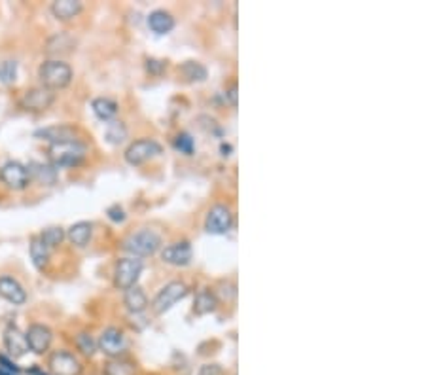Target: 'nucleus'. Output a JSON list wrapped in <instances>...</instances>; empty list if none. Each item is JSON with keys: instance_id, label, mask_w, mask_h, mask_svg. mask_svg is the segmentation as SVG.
Listing matches in <instances>:
<instances>
[{"instance_id": "16", "label": "nucleus", "mask_w": 426, "mask_h": 375, "mask_svg": "<svg viewBox=\"0 0 426 375\" xmlns=\"http://www.w3.org/2000/svg\"><path fill=\"white\" fill-rule=\"evenodd\" d=\"M0 296L6 302L13 305H23L27 302V294H25L23 286L12 277H0Z\"/></svg>"}, {"instance_id": "6", "label": "nucleus", "mask_w": 426, "mask_h": 375, "mask_svg": "<svg viewBox=\"0 0 426 375\" xmlns=\"http://www.w3.org/2000/svg\"><path fill=\"white\" fill-rule=\"evenodd\" d=\"M161 154V145L152 139L134 140L125 150V161L129 165H142Z\"/></svg>"}, {"instance_id": "3", "label": "nucleus", "mask_w": 426, "mask_h": 375, "mask_svg": "<svg viewBox=\"0 0 426 375\" xmlns=\"http://www.w3.org/2000/svg\"><path fill=\"white\" fill-rule=\"evenodd\" d=\"M159 245H161V237L154 230H140L123 241V250L133 254V258H140V256H152L154 252H158Z\"/></svg>"}, {"instance_id": "29", "label": "nucleus", "mask_w": 426, "mask_h": 375, "mask_svg": "<svg viewBox=\"0 0 426 375\" xmlns=\"http://www.w3.org/2000/svg\"><path fill=\"white\" fill-rule=\"evenodd\" d=\"M63 239H65L63 228H48V230H44L42 235H40V241L48 248H55L57 245H61Z\"/></svg>"}, {"instance_id": "10", "label": "nucleus", "mask_w": 426, "mask_h": 375, "mask_svg": "<svg viewBox=\"0 0 426 375\" xmlns=\"http://www.w3.org/2000/svg\"><path fill=\"white\" fill-rule=\"evenodd\" d=\"M0 180L4 182L10 190H25L29 186L31 178H29V171L25 165H21L19 161H8L0 169Z\"/></svg>"}, {"instance_id": "12", "label": "nucleus", "mask_w": 426, "mask_h": 375, "mask_svg": "<svg viewBox=\"0 0 426 375\" xmlns=\"http://www.w3.org/2000/svg\"><path fill=\"white\" fill-rule=\"evenodd\" d=\"M25 338H27V345L31 349L32 352H37V355H44V352L48 351L49 345H51V339H54V333L49 330L48 326H44V324H32L27 333H25Z\"/></svg>"}, {"instance_id": "36", "label": "nucleus", "mask_w": 426, "mask_h": 375, "mask_svg": "<svg viewBox=\"0 0 426 375\" xmlns=\"http://www.w3.org/2000/svg\"><path fill=\"white\" fill-rule=\"evenodd\" d=\"M225 95H227V99H230V103H232L233 106H237V85L233 84L232 87L227 90V93H225Z\"/></svg>"}, {"instance_id": "4", "label": "nucleus", "mask_w": 426, "mask_h": 375, "mask_svg": "<svg viewBox=\"0 0 426 375\" xmlns=\"http://www.w3.org/2000/svg\"><path fill=\"white\" fill-rule=\"evenodd\" d=\"M186 296H188V286L184 285L182 281H173L169 285H165L163 288L158 292V296L154 297L152 309L158 315H163L175 303L184 300Z\"/></svg>"}, {"instance_id": "20", "label": "nucleus", "mask_w": 426, "mask_h": 375, "mask_svg": "<svg viewBox=\"0 0 426 375\" xmlns=\"http://www.w3.org/2000/svg\"><path fill=\"white\" fill-rule=\"evenodd\" d=\"M82 2L78 0H55L51 4V13L59 21H68V19L76 18L82 12Z\"/></svg>"}, {"instance_id": "2", "label": "nucleus", "mask_w": 426, "mask_h": 375, "mask_svg": "<svg viewBox=\"0 0 426 375\" xmlns=\"http://www.w3.org/2000/svg\"><path fill=\"white\" fill-rule=\"evenodd\" d=\"M38 78H40L42 87H46V90H63L73 80V68L63 61H44L40 68H38Z\"/></svg>"}, {"instance_id": "21", "label": "nucleus", "mask_w": 426, "mask_h": 375, "mask_svg": "<svg viewBox=\"0 0 426 375\" xmlns=\"http://www.w3.org/2000/svg\"><path fill=\"white\" fill-rule=\"evenodd\" d=\"M67 235L73 245L84 248L87 247V242L92 241L93 226L89 224V222H78V224H73L70 228H68Z\"/></svg>"}, {"instance_id": "17", "label": "nucleus", "mask_w": 426, "mask_h": 375, "mask_svg": "<svg viewBox=\"0 0 426 375\" xmlns=\"http://www.w3.org/2000/svg\"><path fill=\"white\" fill-rule=\"evenodd\" d=\"M148 27L156 32V35H169L175 29V19L169 12L165 10H154L148 16Z\"/></svg>"}, {"instance_id": "22", "label": "nucleus", "mask_w": 426, "mask_h": 375, "mask_svg": "<svg viewBox=\"0 0 426 375\" xmlns=\"http://www.w3.org/2000/svg\"><path fill=\"white\" fill-rule=\"evenodd\" d=\"M123 302H125V305H127V309L131 313H142V311L148 307V297L140 286H131V288H127Z\"/></svg>"}, {"instance_id": "37", "label": "nucleus", "mask_w": 426, "mask_h": 375, "mask_svg": "<svg viewBox=\"0 0 426 375\" xmlns=\"http://www.w3.org/2000/svg\"><path fill=\"white\" fill-rule=\"evenodd\" d=\"M220 150H222V156H230V152H232V146L222 145V148H220Z\"/></svg>"}, {"instance_id": "24", "label": "nucleus", "mask_w": 426, "mask_h": 375, "mask_svg": "<svg viewBox=\"0 0 426 375\" xmlns=\"http://www.w3.org/2000/svg\"><path fill=\"white\" fill-rule=\"evenodd\" d=\"M178 73L182 74L186 82H205L207 80V68L197 61H186L184 65H180Z\"/></svg>"}, {"instance_id": "9", "label": "nucleus", "mask_w": 426, "mask_h": 375, "mask_svg": "<svg viewBox=\"0 0 426 375\" xmlns=\"http://www.w3.org/2000/svg\"><path fill=\"white\" fill-rule=\"evenodd\" d=\"M233 214L225 205H214L205 220V230L213 235H225L232 230Z\"/></svg>"}, {"instance_id": "11", "label": "nucleus", "mask_w": 426, "mask_h": 375, "mask_svg": "<svg viewBox=\"0 0 426 375\" xmlns=\"http://www.w3.org/2000/svg\"><path fill=\"white\" fill-rule=\"evenodd\" d=\"M49 369L54 371V375H80L82 362L73 352L57 351L49 357Z\"/></svg>"}, {"instance_id": "30", "label": "nucleus", "mask_w": 426, "mask_h": 375, "mask_svg": "<svg viewBox=\"0 0 426 375\" xmlns=\"http://www.w3.org/2000/svg\"><path fill=\"white\" fill-rule=\"evenodd\" d=\"M18 78V63L12 59L0 63V82L2 84H13Z\"/></svg>"}, {"instance_id": "15", "label": "nucleus", "mask_w": 426, "mask_h": 375, "mask_svg": "<svg viewBox=\"0 0 426 375\" xmlns=\"http://www.w3.org/2000/svg\"><path fill=\"white\" fill-rule=\"evenodd\" d=\"M37 137L42 140H48L49 145L68 142V140H76V129L73 125H49V128L37 131Z\"/></svg>"}, {"instance_id": "8", "label": "nucleus", "mask_w": 426, "mask_h": 375, "mask_svg": "<svg viewBox=\"0 0 426 375\" xmlns=\"http://www.w3.org/2000/svg\"><path fill=\"white\" fill-rule=\"evenodd\" d=\"M97 347L106 357L120 358L125 352V349H127V341H125V336H123L122 330L110 326L101 333Z\"/></svg>"}, {"instance_id": "18", "label": "nucleus", "mask_w": 426, "mask_h": 375, "mask_svg": "<svg viewBox=\"0 0 426 375\" xmlns=\"http://www.w3.org/2000/svg\"><path fill=\"white\" fill-rule=\"evenodd\" d=\"M29 178H35L37 182L44 184V186H51L57 180V169H55L54 165L48 164H37V161H32L29 167Z\"/></svg>"}, {"instance_id": "7", "label": "nucleus", "mask_w": 426, "mask_h": 375, "mask_svg": "<svg viewBox=\"0 0 426 375\" xmlns=\"http://www.w3.org/2000/svg\"><path fill=\"white\" fill-rule=\"evenodd\" d=\"M55 101V93L51 90H46V87H31L27 90L19 99V106L29 112H44L48 110Z\"/></svg>"}, {"instance_id": "26", "label": "nucleus", "mask_w": 426, "mask_h": 375, "mask_svg": "<svg viewBox=\"0 0 426 375\" xmlns=\"http://www.w3.org/2000/svg\"><path fill=\"white\" fill-rule=\"evenodd\" d=\"M216 305H218V300H216L213 292L201 290L197 294V297H195L194 311L197 315H207V313H213Z\"/></svg>"}, {"instance_id": "19", "label": "nucleus", "mask_w": 426, "mask_h": 375, "mask_svg": "<svg viewBox=\"0 0 426 375\" xmlns=\"http://www.w3.org/2000/svg\"><path fill=\"white\" fill-rule=\"evenodd\" d=\"M74 46H76V40H74L70 35L67 32H59L48 40L46 44V54L48 55H63V54H70L74 51Z\"/></svg>"}, {"instance_id": "27", "label": "nucleus", "mask_w": 426, "mask_h": 375, "mask_svg": "<svg viewBox=\"0 0 426 375\" xmlns=\"http://www.w3.org/2000/svg\"><path fill=\"white\" fill-rule=\"evenodd\" d=\"M137 368L133 362L122 360V358H112L110 362L104 364V375H134Z\"/></svg>"}, {"instance_id": "14", "label": "nucleus", "mask_w": 426, "mask_h": 375, "mask_svg": "<svg viewBox=\"0 0 426 375\" xmlns=\"http://www.w3.org/2000/svg\"><path fill=\"white\" fill-rule=\"evenodd\" d=\"M4 347H6V351L10 352V357L19 358L27 355L29 351V345H27V338H25V333L19 330L18 326H10L4 330Z\"/></svg>"}, {"instance_id": "28", "label": "nucleus", "mask_w": 426, "mask_h": 375, "mask_svg": "<svg viewBox=\"0 0 426 375\" xmlns=\"http://www.w3.org/2000/svg\"><path fill=\"white\" fill-rule=\"evenodd\" d=\"M104 137L110 145H122L123 140L127 139V128L123 121H110L104 131Z\"/></svg>"}, {"instance_id": "5", "label": "nucleus", "mask_w": 426, "mask_h": 375, "mask_svg": "<svg viewBox=\"0 0 426 375\" xmlns=\"http://www.w3.org/2000/svg\"><path fill=\"white\" fill-rule=\"evenodd\" d=\"M142 260L139 258H122V260L116 264V269H114V285L120 290H127L131 286H134V283L139 281L140 273H142Z\"/></svg>"}, {"instance_id": "23", "label": "nucleus", "mask_w": 426, "mask_h": 375, "mask_svg": "<svg viewBox=\"0 0 426 375\" xmlns=\"http://www.w3.org/2000/svg\"><path fill=\"white\" fill-rule=\"evenodd\" d=\"M92 109H93V114L97 116L99 120L108 121L116 116L118 104H116V101H112V99L97 97V99H93Z\"/></svg>"}, {"instance_id": "38", "label": "nucleus", "mask_w": 426, "mask_h": 375, "mask_svg": "<svg viewBox=\"0 0 426 375\" xmlns=\"http://www.w3.org/2000/svg\"><path fill=\"white\" fill-rule=\"evenodd\" d=\"M0 375H12V374H10V371H6V369L0 368Z\"/></svg>"}, {"instance_id": "1", "label": "nucleus", "mask_w": 426, "mask_h": 375, "mask_svg": "<svg viewBox=\"0 0 426 375\" xmlns=\"http://www.w3.org/2000/svg\"><path fill=\"white\" fill-rule=\"evenodd\" d=\"M85 145L80 140H68V142H57V145H49L48 158L55 169H63V167H76V165L85 158Z\"/></svg>"}, {"instance_id": "25", "label": "nucleus", "mask_w": 426, "mask_h": 375, "mask_svg": "<svg viewBox=\"0 0 426 375\" xmlns=\"http://www.w3.org/2000/svg\"><path fill=\"white\" fill-rule=\"evenodd\" d=\"M29 252H31V260H32V264H35V267L42 271L44 267L48 266V262H49V248L46 247L42 241H40V237L32 239Z\"/></svg>"}, {"instance_id": "35", "label": "nucleus", "mask_w": 426, "mask_h": 375, "mask_svg": "<svg viewBox=\"0 0 426 375\" xmlns=\"http://www.w3.org/2000/svg\"><path fill=\"white\" fill-rule=\"evenodd\" d=\"M224 374V369L220 368L218 364H205L199 371V375H222Z\"/></svg>"}, {"instance_id": "34", "label": "nucleus", "mask_w": 426, "mask_h": 375, "mask_svg": "<svg viewBox=\"0 0 426 375\" xmlns=\"http://www.w3.org/2000/svg\"><path fill=\"white\" fill-rule=\"evenodd\" d=\"M167 67L165 65L163 61H158V59H148L146 61V68H148V73H152V74H159L163 68Z\"/></svg>"}, {"instance_id": "31", "label": "nucleus", "mask_w": 426, "mask_h": 375, "mask_svg": "<svg viewBox=\"0 0 426 375\" xmlns=\"http://www.w3.org/2000/svg\"><path fill=\"white\" fill-rule=\"evenodd\" d=\"M76 345H78V351L85 357H93L95 351H97V343L93 341V338L89 333H78V338H76Z\"/></svg>"}, {"instance_id": "32", "label": "nucleus", "mask_w": 426, "mask_h": 375, "mask_svg": "<svg viewBox=\"0 0 426 375\" xmlns=\"http://www.w3.org/2000/svg\"><path fill=\"white\" fill-rule=\"evenodd\" d=\"M175 148L178 152H182L184 156H192L195 150V140L192 139V135L189 133H180L177 135V139H175Z\"/></svg>"}, {"instance_id": "13", "label": "nucleus", "mask_w": 426, "mask_h": 375, "mask_svg": "<svg viewBox=\"0 0 426 375\" xmlns=\"http://www.w3.org/2000/svg\"><path fill=\"white\" fill-rule=\"evenodd\" d=\"M161 258H163L165 264H170V266H188L189 260H192V247H189L188 241L173 242V245L163 248Z\"/></svg>"}, {"instance_id": "33", "label": "nucleus", "mask_w": 426, "mask_h": 375, "mask_svg": "<svg viewBox=\"0 0 426 375\" xmlns=\"http://www.w3.org/2000/svg\"><path fill=\"white\" fill-rule=\"evenodd\" d=\"M108 218L112 222H123L125 220V212H123L122 207L114 205L108 209Z\"/></svg>"}]
</instances>
